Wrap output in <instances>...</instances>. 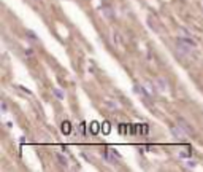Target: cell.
Returning a JSON list of instances; mask_svg holds the SVG:
<instances>
[{
	"label": "cell",
	"mask_w": 203,
	"mask_h": 172,
	"mask_svg": "<svg viewBox=\"0 0 203 172\" xmlns=\"http://www.w3.org/2000/svg\"><path fill=\"white\" fill-rule=\"evenodd\" d=\"M171 134L179 139V140H187V134L186 132H183V127L181 126H178V127H171Z\"/></svg>",
	"instance_id": "1"
},
{
	"label": "cell",
	"mask_w": 203,
	"mask_h": 172,
	"mask_svg": "<svg viewBox=\"0 0 203 172\" xmlns=\"http://www.w3.org/2000/svg\"><path fill=\"white\" fill-rule=\"evenodd\" d=\"M178 124H181V127L187 132V134H192V132H194V127L190 126L186 120H183V118H178Z\"/></svg>",
	"instance_id": "2"
},
{
	"label": "cell",
	"mask_w": 203,
	"mask_h": 172,
	"mask_svg": "<svg viewBox=\"0 0 203 172\" xmlns=\"http://www.w3.org/2000/svg\"><path fill=\"white\" fill-rule=\"evenodd\" d=\"M156 85H157V88H159V91H167L168 89V81L165 78H162V77L156 80Z\"/></svg>",
	"instance_id": "3"
},
{
	"label": "cell",
	"mask_w": 203,
	"mask_h": 172,
	"mask_svg": "<svg viewBox=\"0 0 203 172\" xmlns=\"http://www.w3.org/2000/svg\"><path fill=\"white\" fill-rule=\"evenodd\" d=\"M62 132H64V134H70V131H71V126H70V121H64V123H62Z\"/></svg>",
	"instance_id": "4"
},
{
	"label": "cell",
	"mask_w": 203,
	"mask_h": 172,
	"mask_svg": "<svg viewBox=\"0 0 203 172\" xmlns=\"http://www.w3.org/2000/svg\"><path fill=\"white\" fill-rule=\"evenodd\" d=\"M98 131H100V124L97 123V121H92L91 123V132L92 134H98Z\"/></svg>",
	"instance_id": "5"
},
{
	"label": "cell",
	"mask_w": 203,
	"mask_h": 172,
	"mask_svg": "<svg viewBox=\"0 0 203 172\" xmlns=\"http://www.w3.org/2000/svg\"><path fill=\"white\" fill-rule=\"evenodd\" d=\"M135 92L141 94V96H143L144 99H149V94H148V92H146V91L143 89V88H141V86H135Z\"/></svg>",
	"instance_id": "6"
},
{
	"label": "cell",
	"mask_w": 203,
	"mask_h": 172,
	"mask_svg": "<svg viewBox=\"0 0 203 172\" xmlns=\"http://www.w3.org/2000/svg\"><path fill=\"white\" fill-rule=\"evenodd\" d=\"M110 131H111V127H110V123H108V121H105V123H103V134H108Z\"/></svg>",
	"instance_id": "7"
},
{
	"label": "cell",
	"mask_w": 203,
	"mask_h": 172,
	"mask_svg": "<svg viewBox=\"0 0 203 172\" xmlns=\"http://www.w3.org/2000/svg\"><path fill=\"white\" fill-rule=\"evenodd\" d=\"M119 131H121V134H127L129 126H127V124H121V126H119Z\"/></svg>",
	"instance_id": "8"
},
{
	"label": "cell",
	"mask_w": 203,
	"mask_h": 172,
	"mask_svg": "<svg viewBox=\"0 0 203 172\" xmlns=\"http://www.w3.org/2000/svg\"><path fill=\"white\" fill-rule=\"evenodd\" d=\"M54 94H56V96H57L59 99H64V92H62L60 89H57V88L54 89Z\"/></svg>",
	"instance_id": "9"
},
{
	"label": "cell",
	"mask_w": 203,
	"mask_h": 172,
	"mask_svg": "<svg viewBox=\"0 0 203 172\" xmlns=\"http://www.w3.org/2000/svg\"><path fill=\"white\" fill-rule=\"evenodd\" d=\"M57 158H59V161H60V164H62V166H65V164H67V158H65V156H62V155H57Z\"/></svg>",
	"instance_id": "10"
},
{
	"label": "cell",
	"mask_w": 203,
	"mask_h": 172,
	"mask_svg": "<svg viewBox=\"0 0 203 172\" xmlns=\"http://www.w3.org/2000/svg\"><path fill=\"white\" fill-rule=\"evenodd\" d=\"M80 132H81V134H84V132H86V124H84V123L80 124Z\"/></svg>",
	"instance_id": "11"
},
{
	"label": "cell",
	"mask_w": 203,
	"mask_h": 172,
	"mask_svg": "<svg viewBox=\"0 0 203 172\" xmlns=\"http://www.w3.org/2000/svg\"><path fill=\"white\" fill-rule=\"evenodd\" d=\"M2 110H3L5 113H7V104H5V102H2Z\"/></svg>",
	"instance_id": "12"
}]
</instances>
